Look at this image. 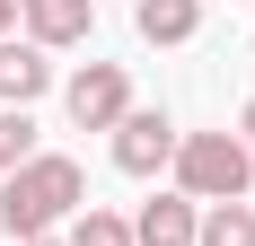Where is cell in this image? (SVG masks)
I'll use <instances>...</instances> for the list:
<instances>
[{
    "label": "cell",
    "instance_id": "cell-1",
    "mask_svg": "<svg viewBox=\"0 0 255 246\" xmlns=\"http://www.w3.org/2000/svg\"><path fill=\"white\" fill-rule=\"evenodd\" d=\"M79 211H88V176H79V158H62V149H35L18 176H0V229H9V246L53 238V229H71Z\"/></svg>",
    "mask_w": 255,
    "mask_h": 246
},
{
    "label": "cell",
    "instance_id": "cell-14",
    "mask_svg": "<svg viewBox=\"0 0 255 246\" xmlns=\"http://www.w3.org/2000/svg\"><path fill=\"white\" fill-rule=\"evenodd\" d=\"M26 246H62V238H26Z\"/></svg>",
    "mask_w": 255,
    "mask_h": 246
},
{
    "label": "cell",
    "instance_id": "cell-11",
    "mask_svg": "<svg viewBox=\"0 0 255 246\" xmlns=\"http://www.w3.org/2000/svg\"><path fill=\"white\" fill-rule=\"evenodd\" d=\"M35 158V115L26 106H0V176H18Z\"/></svg>",
    "mask_w": 255,
    "mask_h": 246
},
{
    "label": "cell",
    "instance_id": "cell-6",
    "mask_svg": "<svg viewBox=\"0 0 255 246\" xmlns=\"http://www.w3.org/2000/svg\"><path fill=\"white\" fill-rule=\"evenodd\" d=\"M194 229H203V202H185L176 185L132 211V246H194Z\"/></svg>",
    "mask_w": 255,
    "mask_h": 246
},
{
    "label": "cell",
    "instance_id": "cell-4",
    "mask_svg": "<svg viewBox=\"0 0 255 246\" xmlns=\"http://www.w3.org/2000/svg\"><path fill=\"white\" fill-rule=\"evenodd\" d=\"M176 115H167V106H132L124 123H115V167L124 176H167L176 167Z\"/></svg>",
    "mask_w": 255,
    "mask_h": 246
},
{
    "label": "cell",
    "instance_id": "cell-2",
    "mask_svg": "<svg viewBox=\"0 0 255 246\" xmlns=\"http://www.w3.org/2000/svg\"><path fill=\"white\" fill-rule=\"evenodd\" d=\"M167 176H176V194L203 202V211H211V202H247V185H255V149L238 141V132H185Z\"/></svg>",
    "mask_w": 255,
    "mask_h": 246
},
{
    "label": "cell",
    "instance_id": "cell-12",
    "mask_svg": "<svg viewBox=\"0 0 255 246\" xmlns=\"http://www.w3.org/2000/svg\"><path fill=\"white\" fill-rule=\"evenodd\" d=\"M238 141H247V149H255V97H247V115H238Z\"/></svg>",
    "mask_w": 255,
    "mask_h": 246
},
{
    "label": "cell",
    "instance_id": "cell-5",
    "mask_svg": "<svg viewBox=\"0 0 255 246\" xmlns=\"http://www.w3.org/2000/svg\"><path fill=\"white\" fill-rule=\"evenodd\" d=\"M18 35L44 53H79L97 35V0H18Z\"/></svg>",
    "mask_w": 255,
    "mask_h": 246
},
{
    "label": "cell",
    "instance_id": "cell-3",
    "mask_svg": "<svg viewBox=\"0 0 255 246\" xmlns=\"http://www.w3.org/2000/svg\"><path fill=\"white\" fill-rule=\"evenodd\" d=\"M62 115H71L79 132H115V123L132 115V79H124V62H79V71L62 79Z\"/></svg>",
    "mask_w": 255,
    "mask_h": 246
},
{
    "label": "cell",
    "instance_id": "cell-10",
    "mask_svg": "<svg viewBox=\"0 0 255 246\" xmlns=\"http://www.w3.org/2000/svg\"><path fill=\"white\" fill-rule=\"evenodd\" d=\"M62 246H132V220H124V211H106V202H88V211L62 229Z\"/></svg>",
    "mask_w": 255,
    "mask_h": 246
},
{
    "label": "cell",
    "instance_id": "cell-7",
    "mask_svg": "<svg viewBox=\"0 0 255 246\" xmlns=\"http://www.w3.org/2000/svg\"><path fill=\"white\" fill-rule=\"evenodd\" d=\"M53 88V53L26 35H0V106H35Z\"/></svg>",
    "mask_w": 255,
    "mask_h": 246
},
{
    "label": "cell",
    "instance_id": "cell-8",
    "mask_svg": "<svg viewBox=\"0 0 255 246\" xmlns=\"http://www.w3.org/2000/svg\"><path fill=\"white\" fill-rule=\"evenodd\" d=\"M132 26H141V44H194L203 35V0H132Z\"/></svg>",
    "mask_w": 255,
    "mask_h": 246
},
{
    "label": "cell",
    "instance_id": "cell-13",
    "mask_svg": "<svg viewBox=\"0 0 255 246\" xmlns=\"http://www.w3.org/2000/svg\"><path fill=\"white\" fill-rule=\"evenodd\" d=\"M0 35H18V0H0Z\"/></svg>",
    "mask_w": 255,
    "mask_h": 246
},
{
    "label": "cell",
    "instance_id": "cell-9",
    "mask_svg": "<svg viewBox=\"0 0 255 246\" xmlns=\"http://www.w3.org/2000/svg\"><path fill=\"white\" fill-rule=\"evenodd\" d=\"M194 246H255V202H211Z\"/></svg>",
    "mask_w": 255,
    "mask_h": 246
}]
</instances>
